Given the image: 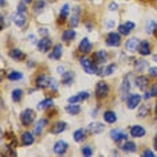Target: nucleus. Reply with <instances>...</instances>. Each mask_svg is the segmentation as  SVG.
Returning a JSON list of instances; mask_svg holds the SVG:
<instances>
[{
    "label": "nucleus",
    "mask_w": 157,
    "mask_h": 157,
    "mask_svg": "<svg viewBox=\"0 0 157 157\" xmlns=\"http://www.w3.org/2000/svg\"><path fill=\"white\" fill-rule=\"evenodd\" d=\"M79 62H81V66L83 67V70L86 71L87 74H97L98 73V66H95L94 62H91V59L83 56V58L79 59Z\"/></svg>",
    "instance_id": "1"
},
{
    "label": "nucleus",
    "mask_w": 157,
    "mask_h": 157,
    "mask_svg": "<svg viewBox=\"0 0 157 157\" xmlns=\"http://www.w3.org/2000/svg\"><path fill=\"white\" fill-rule=\"evenodd\" d=\"M108 94H109V85L103 81L97 82V85H95V97L98 99H102L108 97Z\"/></svg>",
    "instance_id": "2"
},
{
    "label": "nucleus",
    "mask_w": 157,
    "mask_h": 157,
    "mask_svg": "<svg viewBox=\"0 0 157 157\" xmlns=\"http://www.w3.org/2000/svg\"><path fill=\"white\" fill-rule=\"evenodd\" d=\"M34 120H35V112L34 110L26 109L20 113V121H22V124L24 125V126L31 125V122H34Z\"/></svg>",
    "instance_id": "3"
},
{
    "label": "nucleus",
    "mask_w": 157,
    "mask_h": 157,
    "mask_svg": "<svg viewBox=\"0 0 157 157\" xmlns=\"http://www.w3.org/2000/svg\"><path fill=\"white\" fill-rule=\"evenodd\" d=\"M52 78L46 75V74H39L36 77V79H35V85H36V87L39 89H44V87H50V83H51Z\"/></svg>",
    "instance_id": "4"
},
{
    "label": "nucleus",
    "mask_w": 157,
    "mask_h": 157,
    "mask_svg": "<svg viewBox=\"0 0 157 157\" xmlns=\"http://www.w3.org/2000/svg\"><path fill=\"white\" fill-rule=\"evenodd\" d=\"M138 46H140V39L138 38H129L126 42H125V48H126V51H129V52H137L138 51Z\"/></svg>",
    "instance_id": "5"
},
{
    "label": "nucleus",
    "mask_w": 157,
    "mask_h": 157,
    "mask_svg": "<svg viewBox=\"0 0 157 157\" xmlns=\"http://www.w3.org/2000/svg\"><path fill=\"white\" fill-rule=\"evenodd\" d=\"M106 44L110 47H117L121 44V34L118 33H109L106 36Z\"/></svg>",
    "instance_id": "6"
},
{
    "label": "nucleus",
    "mask_w": 157,
    "mask_h": 157,
    "mask_svg": "<svg viewBox=\"0 0 157 157\" xmlns=\"http://www.w3.org/2000/svg\"><path fill=\"white\" fill-rule=\"evenodd\" d=\"M140 102H141L140 94H130L129 97L126 98V106H128V109H130V110L137 108V106L140 105Z\"/></svg>",
    "instance_id": "7"
},
{
    "label": "nucleus",
    "mask_w": 157,
    "mask_h": 157,
    "mask_svg": "<svg viewBox=\"0 0 157 157\" xmlns=\"http://www.w3.org/2000/svg\"><path fill=\"white\" fill-rule=\"evenodd\" d=\"M110 138L114 142H121L122 140H128V134L121 129H113L110 130Z\"/></svg>",
    "instance_id": "8"
},
{
    "label": "nucleus",
    "mask_w": 157,
    "mask_h": 157,
    "mask_svg": "<svg viewBox=\"0 0 157 157\" xmlns=\"http://www.w3.org/2000/svg\"><path fill=\"white\" fill-rule=\"evenodd\" d=\"M51 46H52V42H51V39H50L48 36H43L40 40L38 42V48H39V51H40V52L50 51Z\"/></svg>",
    "instance_id": "9"
},
{
    "label": "nucleus",
    "mask_w": 157,
    "mask_h": 157,
    "mask_svg": "<svg viewBox=\"0 0 157 157\" xmlns=\"http://www.w3.org/2000/svg\"><path fill=\"white\" fill-rule=\"evenodd\" d=\"M79 17H81V7L75 6L73 8V13H71V17H70V26L77 27L79 24Z\"/></svg>",
    "instance_id": "10"
},
{
    "label": "nucleus",
    "mask_w": 157,
    "mask_h": 157,
    "mask_svg": "<svg viewBox=\"0 0 157 157\" xmlns=\"http://www.w3.org/2000/svg\"><path fill=\"white\" fill-rule=\"evenodd\" d=\"M130 75H126L124 78V81H122V85H121V89H120V95H121V98L125 99L126 98V94L129 93L130 90Z\"/></svg>",
    "instance_id": "11"
},
{
    "label": "nucleus",
    "mask_w": 157,
    "mask_h": 157,
    "mask_svg": "<svg viewBox=\"0 0 157 157\" xmlns=\"http://www.w3.org/2000/svg\"><path fill=\"white\" fill-rule=\"evenodd\" d=\"M67 148H69V144L63 140H59L54 144V152L56 153V155H60V156L65 155V153L67 152Z\"/></svg>",
    "instance_id": "12"
},
{
    "label": "nucleus",
    "mask_w": 157,
    "mask_h": 157,
    "mask_svg": "<svg viewBox=\"0 0 157 157\" xmlns=\"http://www.w3.org/2000/svg\"><path fill=\"white\" fill-rule=\"evenodd\" d=\"M145 129L141 126V125H133V126L130 128V136L134 138H141L145 136Z\"/></svg>",
    "instance_id": "13"
},
{
    "label": "nucleus",
    "mask_w": 157,
    "mask_h": 157,
    "mask_svg": "<svg viewBox=\"0 0 157 157\" xmlns=\"http://www.w3.org/2000/svg\"><path fill=\"white\" fill-rule=\"evenodd\" d=\"M12 22L15 23L17 27H23L27 22V17L24 15V12H16L12 15Z\"/></svg>",
    "instance_id": "14"
},
{
    "label": "nucleus",
    "mask_w": 157,
    "mask_h": 157,
    "mask_svg": "<svg viewBox=\"0 0 157 157\" xmlns=\"http://www.w3.org/2000/svg\"><path fill=\"white\" fill-rule=\"evenodd\" d=\"M20 141H22L23 146H30V145L34 144L35 137H34V134L31 133V132H24V133L22 134V137H20Z\"/></svg>",
    "instance_id": "15"
},
{
    "label": "nucleus",
    "mask_w": 157,
    "mask_h": 157,
    "mask_svg": "<svg viewBox=\"0 0 157 157\" xmlns=\"http://www.w3.org/2000/svg\"><path fill=\"white\" fill-rule=\"evenodd\" d=\"M134 27H136V24L133 22H126V23L120 24V26H118V33L121 35H129L130 31L133 30Z\"/></svg>",
    "instance_id": "16"
},
{
    "label": "nucleus",
    "mask_w": 157,
    "mask_h": 157,
    "mask_svg": "<svg viewBox=\"0 0 157 157\" xmlns=\"http://www.w3.org/2000/svg\"><path fill=\"white\" fill-rule=\"evenodd\" d=\"M89 98V91H81L78 94L73 95V97L69 98V103H78V102H82L85 99Z\"/></svg>",
    "instance_id": "17"
},
{
    "label": "nucleus",
    "mask_w": 157,
    "mask_h": 157,
    "mask_svg": "<svg viewBox=\"0 0 157 157\" xmlns=\"http://www.w3.org/2000/svg\"><path fill=\"white\" fill-rule=\"evenodd\" d=\"M87 129L91 134H98V133H102V132L105 130V126H103V124H101V122H91L89 125Z\"/></svg>",
    "instance_id": "18"
},
{
    "label": "nucleus",
    "mask_w": 157,
    "mask_h": 157,
    "mask_svg": "<svg viewBox=\"0 0 157 157\" xmlns=\"http://www.w3.org/2000/svg\"><path fill=\"white\" fill-rule=\"evenodd\" d=\"M74 78H75V74H74L73 71H65V73L62 74V83L65 85V86H70L74 82Z\"/></svg>",
    "instance_id": "19"
},
{
    "label": "nucleus",
    "mask_w": 157,
    "mask_h": 157,
    "mask_svg": "<svg viewBox=\"0 0 157 157\" xmlns=\"http://www.w3.org/2000/svg\"><path fill=\"white\" fill-rule=\"evenodd\" d=\"M134 83H136V86L138 87V90H145L146 86H148V83H149V79L144 75H138L136 78Z\"/></svg>",
    "instance_id": "20"
},
{
    "label": "nucleus",
    "mask_w": 157,
    "mask_h": 157,
    "mask_svg": "<svg viewBox=\"0 0 157 157\" xmlns=\"http://www.w3.org/2000/svg\"><path fill=\"white\" fill-rule=\"evenodd\" d=\"M138 52H140L142 56H146V55L151 54V44H149V42L141 40L140 46H138Z\"/></svg>",
    "instance_id": "21"
},
{
    "label": "nucleus",
    "mask_w": 157,
    "mask_h": 157,
    "mask_svg": "<svg viewBox=\"0 0 157 157\" xmlns=\"http://www.w3.org/2000/svg\"><path fill=\"white\" fill-rule=\"evenodd\" d=\"M78 48H79V51L82 52V54H86V52H89L91 50V43H90V40H89L87 38H83L81 40V43L79 46H78Z\"/></svg>",
    "instance_id": "22"
},
{
    "label": "nucleus",
    "mask_w": 157,
    "mask_h": 157,
    "mask_svg": "<svg viewBox=\"0 0 157 157\" xmlns=\"http://www.w3.org/2000/svg\"><path fill=\"white\" fill-rule=\"evenodd\" d=\"M73 138H74V141H75V142L85 141V138H86V130H85L83 128L77 129L75 132H74V134H73Z\"/></svg>",
    "instance_id": "23"
},
{
    "label": "nucleus",
    "mask_w": 157,
    "mask_h": 157,
    "mask_svg": "<svg viewBox=\"0 0 157 157\" xmlns=\"http://www.w3.org/2000/svg\"><path fill=\"white\" fill-rule=\"evenodd\" d=\"M66 128H67V124L63 122V121H59V122H56L54 126H52L51 133L52 134H59V133H62L63 130H66Z\"/></svg>",
    "instance_id": "24"
},
{
    "label": "nucleus",
    "mask_w": 157,
    "mask_h": 157,
    "mask_svg": "<svg viewBox=\"0 0 157 157\" xmlns=\"http://www.w3.org/2000/svg\"><path fill=\"white\" fill-rule=\"evenodd\" d=\"M62 51H63L62 44H56L54 47V50H52V52H50L48 58L50 59H60V56H62Z\"/></svg>",
    "instance_id": "25"
},
{
    "label": "nucleus",
    "mask_w": 157,
    "mask_h": 157,
    "mask_svg": "<svg viewBox=\"0 0 157 157\" xmlns=\"http://www.w3.org/2000/svg\"><path fill=\"white\" fill-rule=\"evenodd\" d=\"M65 110L69 114H71V116H77V114L81 113V106L77 105V103H70V105H67Z\"/></svg>",
    "instance_id": "26"
},
{
    "label": "nucleus",
    "mask_w": 157,
    "mask_h": 157,
    "mask_svg": "<svg viewBox=\"0 0 157 157\" xmlns=\"http://www.w3.org/2000/svg\"><path fill=\"white\" fill-rule=\"evenodd\" d=\"M106 59H108V54H106V51H103V50H99V51L95 52L94 60H97L98 65H102V63H105Z\"/></svg>",
    "instance_id": "27"
},
{
    "label": "nucleus",
    "mask_w": 157,
    "mask_h": 157,
    "mask_svg": "<svg viewBox=\"0 0 157 157\" xmlns=\"http://www.w3.org/2000/svg\"><path fill=\"white\" fill-rule=\"evenodd\" d=\"M103 120H105V122L108 124H114L117 121V114L112 112V110H108V112L103 113Z\"/></svg>",
    "instance_id": "28"
},
{
    "label": "nucleus",
    "mask_w": 157,
    "mask_h": 157,
    "mask_svg": "<svg viewBox=\"0 0 157 157\" xmlns=\"http://www.w3.org/2000/svg\"><path fill=\"white\" fill-rule=\"evenodd\" d=\"M8 55L11 56L12 59H15V60H20V59L24 58L23 51H22V50H19V48H12V50H10Z\"/></svg>",
    "instance_id": "29"
},
{
    "label": "nucleus",
    "mask_w": 157,
    "mask_h": 157,
    "mask_svg": "<svg viewBox=\"0 0 157 157\" xmlns=\"http://www.w3.org/2000/svg\"><path fill=\"white\" fill-rule=\"evenodd\" d=\"M77 36V33L74 30H66V31H63V34H62V39L65 42H71V40H74Z\"/></svg>",
    "instance_id": "30"
},
{
    "label": "nucleus",
    "mask_w": 157,
    "mask_h": 157,
    "mask_svg": "<svg viewBox=\"0 0 157 157\" xmlns=\"http://www.w3.org/2000/svg\"><path fill=\"white\" fill-rule=\"evenodd\" d=\"M47 125V120L46 118H42V120H39L36 124H35V126H34V133L35 134H40L42 133V130H43V128Z\"/></svg>",
    "instance_id": "31"
},
{
    "label": "nucleus",
    "mask_w": 157,
    "mask_h": 157,
    "mask_svg": "<svg viewBox=\"0 0 157 157\" xmlns=\"http://www.w3.org/2000/svg\"><path fill=\"white\" fill-rule=\"evenodd\" d=\"M157 31V23L155 20H148L145 24V33L146 34H155Z\"/></svg>",
    "instance_id": "32"
},
{
    "label": "nucleus",
    "mask_w": 157,
    "mask_h": 157,
    "mask_svg": "<svg viewBox=\"0 0 157 157\" xmlns=\"http://www.w3.org/2000/svg\"><path fill=\"white\" fill-rule=\"evenodd\" d=\"M121 149H122L124 152H136L137 151V146L132 141H125L124 144L121 145Z\"/></svg>",
    "instance_id": "33"
},
{
    "label": "nucleus",
    "mask_w": 157,
    "mask_h": 157,
    "mask_svg": "<svg viewBox=\"0 0 157 157\" xmlns=\"http://www.w3.org/2000/svg\"><path fill=\"white\" fill-rule=\"evenodd\" d=\"M52 105H54V101H52L51 98H46V99H43V101H40L38 103L36 109L38 110H44V109H47V108H50V106H52Z\"/></svg>",
    "instance_id": "34"
},
{
    "label": "nucleus",
    "mask_w": 157,
    "mask_h": 157,
    "mask_svg": "<svg viewBox=\"0 0 157 157\" xmlns=\"http://www.w3.org/2000/svg\"><path fill=\"white\" fill-rule=\"evenodd\" d=\"M117 70V65L116 63H110L109 66L103 67V71H102V75L101 77H108V75H112L114 71Z\"/></svg>",
    "instance_id": "35"
},
{
    "label": "nucleus",
    "mask_w": 157,
    "mask_h": 157,
    "mask_svg": "<svg viewBox=\"0 0 157 157\" xmlns=\"http://www.w3.org/2000/svg\"><path fill=\"white\" fill-rule=\"evenodd\" d=\"M7 78H8L10 81H19L23 78V74L20 73V71H16V70H12L10 71L8 74H7Z\"/></svg>",
    "instance_id": "36"
},
{
    "label": "nucleus",
    "mask_w": 157,
    "mask_h": 157,
    "mask_svg": "<svg viewBox=\"0 0 157 157\" xmlns=\"http://www.w3.org/2000/svg\"><path fill=\"white\" fill-rule=\"evenodd\" d=\"M149 108L146 105H141L138 106V113H137V117H140V118H145L146 116H149Z\"/></svg>",
    "instance_id": "37"
},
{
    "label": "nucleus",
    "mask_w": 157,
    "mask_h": 157,
    "mask_svg": "<svg viewBox=\"0 0 157 157\" xmlns=\"http://www.w3.org/2000/svg\"><path fill=\"white\" fill-rule=\"evenodd\" d=\"M23 97V90H20V89H15V90H12L11 93V98L13 102H19L20 99Z\"/></svg>",
    "instance_id": "38"
},
{
    "label": "nucleus",
    "mask_w": 157,
    "mask_h": 157,
    "mask_svg": "<svg viewBox=\"0 0 157 157\" xmlns=\"http://www.w3.org/2000/svg\"><path fill=\"white\" fill-rule=\"evenodd\" d=\"M69 11H70V7H69V4H65L60 8V11H59V19H63L65 20L66 17H67V15H69Z\"/></svg>",
    "instance_id": "39"
},
{
    "label": "nucleus",
    "mask_w": 157,
    "mask_h": 157,
    "mask_svg": "<svg viewBox=\"0 0 157 157\" xmlns=\"http://www.w3.org/2000/svg\"><path fill=\"white\" fill-rule=\"evenodd\" d=\"M136 70H138V71H142L145 69L146 66H148V62L146 60H144V59H140V60H136Z\"/></svg>",
    "instance_id": "40"
},
{
    "label": "nucleus",
    "mask_w": 157,
    "mask_h": 157,
    "mask_svg": "<svg viewBox=\"0 0 157 157\" xmlns=\"http://www.w3.org/2000/svg\"><path fill=\"white\" fill-rule=\"evenodd\" d=\"M46 6V3L43 2V0H38V2L36 3H35V6H34V11L35 12H40L42 11V10H43V7Z\"/></svg>",
    "instance_id": "41"
},
{
    "label": "nucleus",
    "mask_w": 157,
    "mask_h": 157,
    "mask_svg": "<svg viewBox=\"0 0 157 157\" xmlns=\"http://www.w3.org/2000/svg\"><path fill=\"white\" fill-rule=\"evenodd\" d=\"M82 155L83 156H91L93 155V149H91V146H89V145H86V146H82Z\"/></svg>",
    "instance_id": "42"
},
{
    "label": "nucleus",
    "mask_w": 157,
    "mask_h": 157,
    "mask_svg": "<svg viewBox=\"0 0 157 157\" xmlns=\"http://www.w3.org/2000/svg\"><path fill=\"white\" fill-rule=\"evenodd\" d=\"M148 73H149V77L156 78V77H157V67H149Z\"/></svg>",
    "instance_id": "43"
},
{
    "label": "nucleus",
    "mask_w": 157,
    "mask_h": 157,
    "mask_svg": "<svg viewBox=\"0 0 157 157\" xmlns=\"http://www.w3.org/2000/svg\"><path fill=\"white\" fill-rule=\"evenodd\" d=\"M39 34L42 35V38H43V36H47V35L50 34V33H48V28H46V27L39 28Z\"/></svg>",
    "instance_id": "44"
},
{
    "label": "nucleus",
    "mask_w": 157,
    "mask_h": 157,
    "mask_svg": "<svg viewBox=\"0 0 157 157\" xmlns=\"http://www.w3.org/2000/svg\"><path fill=\"white\" fill-rule=\"evenodd\" d=\"M142 156H145V157L151 156V157H153V156H155V152H152V151H149V149H146V151L142 152Z\"/></svg>",
    "instance_id": "45"
},
{
    "label": "nucleus",
    "mask_w": 157,
    "mask_h": 157,
    "mask_svg": "<svg viewBox=\"0 0 157 157\" xmlns=\"http://www.w3.org/2000/svg\"><path fill=\"white\" fill-rule=\"evenodd\" d=\"M17 12H26V7H24L23 3H19V4H17Z\"/></svg>",
    "instance_id": "46"
},
{
    "label": "nucleus",
    "mask_w": 157,
    "mask_h": 157,
    "mask_svg": "<svg viewBox=\"0 0 157 157\" xmlns=\"http://www.w3.org/2000/svg\"><path fill=\"white\" fill-rule=\"evenodd\" d=\"M151 91H152V95H153V97H157V83L153 85L152 89H151Z\"/></svg>",
    "instance_id": "47"
},
{
    "label": "nucleus",
    "mask_w": 157,
    "mask_h": 157,
    "mask_svg": "<svg viewBox=\"0 0 157 157\" xmlns=\"http://www.w3.org/2000/svg\"><path fill=\"white\" fill-rule=\"evenodd\" d=\"M117 8H118V4H117V3H110V6H109L110 11H116Z\"/></svg>",
    "instance_id": "48"
},
{
    "label": "nucleus",
    "mask_w": 157,
    "mask_h": 157,
    "mask_svg": "<svg viewBox=\"0 0 157 157\" xmlns=\"http://www.w3.org/2000/svg\"><path fill=\"white\" fill-rule=\"evenodd\" d=\"M50 89H52L54 91H56V81L52 78V81H51V83H50Z\"/></svg>",
    "instance_id": "49"
},
{
    "label": "nucleus",
    "mask_w": 157,
    "mask_h": 157,
    "mask_svg": "<svg viewBox=\"0 0 157 157\" xmlns=\"http://www.w3.org/2000/svg\"><path fill=\"white\" fill-rule=\"evenodd\" d=\"M151 97H153V95H152V91H146L145 95H144V99H146V101H148V99H151Z\"/></svg>",
    "instance_id": "50"
},
{
    "label": "nucleus",
    "mask_w": 157,
    "mask_h": 157,
    "mask_svg": "<svg viewBox=\"0 0 157 157\" xmlns=\"http://www.w3.org/2000/svg\"><path fill=\"white\" fill-rule=\"evenodd\" d=\"M56 71L60 73V74H63V73H65V67H63V66H58V67H56Z\"/></svg>",
    "instance_id": "51"
},
{
    "label": "nucleus",
    "mask_w": 157,
    "mask_h": 157,
    "mask_svg": "<svg viewBox=\"0 0 157 157\" xmlns=\"http://www.w3.org/2000/svg\"><path fill=\"white\" fill-rule=\"evenodd\" d=\"M153 145H155V148L157 149V134L155 136V140H153Z\"/></svg>",
    "instance_id": "52"
},
{
    "label": "nucleus",
    "mask_w": 157,
    "mask_h": 157,
    "mask_svg": "<svg viewBox=\"0 0 157 157\" xmlns=\"http://www.w3.org/2000/svg\"><path fill=\"white\" fill-rule=\"evenodd\" d=\"M153 62H157V52L153 55Z\"/></svg>",
    "instance_id": "53"
},
{
    "label": "nucleus",
    "mask_w": 157,
    "mask_h": 157,
    "mask_svg": "<svg viewBox=\"0 0 157 157\" xmlns=\"http://www.w3.org/2000/svg\"><path fill=\"white\" fill-rule=\"evenodd\" d=\"M31 2H33V0H23V3H27V4L28 3H31Z\"/></svg>",
    "instance_id": "54"
},
{
    "label": "nucleus",
    "mask_w": 157,
    "mask_h": 157,
    "mask_svg": "<svg viewBox=\"0 0 157 157\" xmlns=\"http://www.w3.org/2000/svg\"><path fill=\"white\" fill-rule=\"evenodd\" d=\"M4 4H6V0H2V7L4 6Z\"/></svg>",
    "instance_id": "55"
},
{
    "label": "nucleus",
    "mask_w": 157,
    "mask_h": 157,
    "mask_svg": "<svg viewBox=\"0 0 157 157\" xmlns=\"http://www.w3.org/2000/svg\"><path fill=\"white\" fill-rule=\"evenodd\" d=\"M156 113H157V103H156Z\"/></svg>",
    "instance_id": "56"
}]
</instances>
